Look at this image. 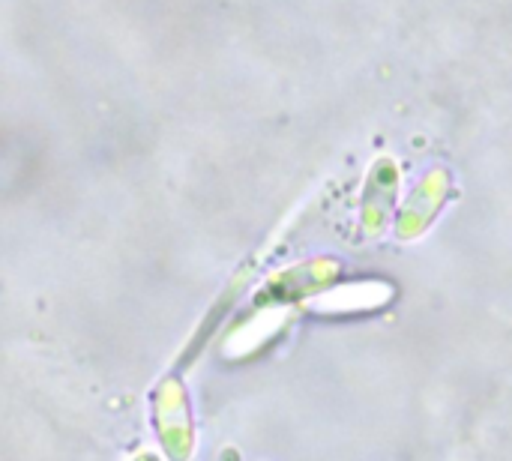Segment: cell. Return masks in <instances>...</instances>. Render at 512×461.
Wrapping results in <instances>:
<instances>
[{
	"label": "cell",
	"mask_w": 512,
	"mask_h": 461,
	"mask_svg": "<svg viewBox=\"0 0 512 461\" xmlns=\"http://www.w3.org/2000/svg\"><path fill=\"white\" fill-rule=\"evenodd\" d=\"M150 423L162 450V459L192 461L198 447L195 414L186 384L177 375L162 378L150 393Z\"/></svg>",
	"instance_id": "1"
},
{
	"label": "cell",
	"mask_w": 512,
	"mask_h": 461,
	"mask_svg": "<svg viewBox=\"0 0 512 461\" xmlns=\"http://www.w3.org/2000/svg\"><path fill=\"white\" fill-rule=\"evenodd\" d=\"M129 461H165L162 456H156V453H150V450H141L138 456H132Z\"/></svg>",
	"instance_id": "2"
}]
</instances>
